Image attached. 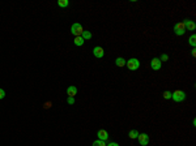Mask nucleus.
<instances>
[{
	"label": "nucleus",
	"mask_w": 196,
	"mask_h": 146,
	"mask_svg": "<svg viewBox=\"0 0 196 146\" xmlns=\"http://www.w3.org/2000/svg\"><path fill=\"white\" fill-rule=\"evenodd\" d=\"M68 4H69L68 0H59V1H58V5H59L60 8H66V7H68Z\"/></svg>",
	"instance_id": "13"
},
{
	"label": "nucleus",
	"mask_w": 196,
	"mask_h": 146,
	"mask_svg": "<svg viewBox=\"0 0 196 146\" xmlns=\"http://www.w3.org/2000/svg\"><path fill=\"white\" fill-rule=\"evenodd\" d=\"M4 97H5V91L3 89H0V99H3Z\"/></svg>",
	"instance_id": "21"
},
{
	"label": "nucleus",
	"mask_w": 196,
	"mask_h": 146,
	"mask_svg": "<svg viewBox=\"0 0 196 146\" xmlns=\"http://www.w3.org/2000/svg\"><path fill=\"white\" fill-rule=\"evenodd\" d=\"M125 65H127V68L130 69V71H137L139 67H140V61L137 60V59L132 58V59H130L128 61H125Z\"/></svg>",
	"instance_id": "1"
},
{
	"label": "nucleus",
	"mask_w": 196,
	"mask_h": 146,
	"mask_svg": "<svg viewBox=\"0 0 196 146\" xmlns=\"http://www.w3.org/2000/svg\"><path fill=\"white\" fill-rule=\"evenodd\" d=\"M183 24H184V27H186V30L188 29V30H195L196 29V24L194 21H191V20H184L183 21Z\"/></svg>",
	"instance_id": "8"
},
{
	"label": "nucleus",
	"mask_w": 196,
	"mask_h": 146,
	"mask_svg": "<svg viewBox=\"0 0 196 146\" xmlns=\"http://www.w3.org/2000/svg\"><path fill=\"white\" fill-rule=\"evenodd\" d=\"M137 140H139V144L141 146H147L149 144V136H148L147 133H139Z\"/></svg>",
	"instance_id": "5"
},
{
	"label": "nucleus",
	"mask_w": 196,
	"mask_h": 146,
	"mask_svg": "<svg viewBox=\"0 0 196 146\" xmlns=\"http://www.w3.org/2000/svg\"><path fill=\"white\" fill-rule=\"evenodd\" d=\"M190 44L195 48V46H196V35L195 34H192L191 36H190Z\"/></svg>",
	"instance_id": "16"
},
{
	"label": "nucleus",
	"mask_w": 196,
	"mask_h": 146,
	"mask_svg": "<svg viewBox=\"0 0 196 146\" xmlns=\"http://www.w3.org/2000/svg\"><path fill=\"white\" fill-rule=\"evenodd\" d=\"M97 136H98V140H101V141H107L109 140V133L106 131H103V129H101V131H98V133H97Z\"/></svg>",
	"instance_id": "9"
},
{
	"label": "nucleus",
	"mask_w": 196,
	"mask_h": 146,
	"mask_svg": "<svg viewBox=\"0 0 196 146\" xmlns=\"http://www.w3.org/2000/svg\"><path fill=\"white\" fill-rule=\"evenodd\" d=\"M164 98H165V99H170V98H171V93H170V91H165L164 93Z\"/></svg>",
	"instance_id": "19"
},
{
	"label": "nucleus",
	"mask_w": 196,
	"mask_h": 146,
	"mask_svg": "<svg viewBox=\"0 0 196 146\" xmlns=\"http://www.w3.org/2000/svg\"><path fill=\"white\" fill-rule=\"evenodd\" d=\"M174 33L176 35H183L186 33V27H184L183 22H178V24L174 25Z\"/></svg>",
	"instance_id": "4"
},
{
	"label": "nucleus",
	"mask_w": 196,
	"mask_h": 146,
	"mask_svg": "<svg viewBox=\"0 0 196 146\" xmlns=\"http://www.w3.org/2000/svg\"><path fill=\"white\" fill-rule=\"evenodd\" d=\"M93 55L96 56V58H98V59L103 58V56H105V50H103L102 47H99V46H96L93 48Z\"/></svg>",
	"instance_id": "7"
},
{
	"label": "nucleus",
	"mask_w": 196,
	"mask_h": 146,
	"mask_svg": "<svg viewBox=\"0 0 196 146\" xmlns=\"http://www.w3.org/2000/svg\"><path fill=\"white\" fill-rule=\"evenodd\" d=\"M150 67H152L153 71H159V69H161V67H162L161 60H159L158 58L152 59V61H150Z\"/></svg>",
	"instance_id": "6"
},
{
	"label": "nucleus",
	"mask_w": 196,
	"mask_h": 146,
	"mask_svg": "<svg viewBox=\"0 0 196 146\" xmlns=\"http://www.w3.org/2000/svg\"><path fill=\"white\" fill-rule=\"evenodd\" d=\"M92 146H106V142L105 141H101V140H96Z\"/></svg>",
	"instance_id": "17"
},
{
	"label": "nucleus",
	"mask_w": 196,
	"mask_h": 146,
	"mask_svg": "<svg viewBox=\"0 0 196 146\" xmlns=\"http://www.w3.org/2000/svg\"><path fill=\"white\" fill-rule=\"evenodd\" d=\"M191 52H192V56H195V55H196V50H195V48H194V50H192V51H191Z\"/></svg>",
	"instance_id": "23"
},
{
	"label": "nucleus",
	"mask_w": 196,
	"mask_h": 146,
	"mask_svg": "<svg viewBox=\"0 0 196 146\" xmlns=\"http://www.w3.org/2000/svg\"><path fill=\"white\" fill-rule=\"evenodd\" d=\"M67 94H68V97H73L77 94V88L76 86H69L68 89H67Z\"/></svg>",
	"instance_id": "10"
},
{
	"label": "nucleus",
	"mask_w": 196,
	"mask_h": 146,
	"mask_svg": "<svg viewBox=\"0 0 196 146\" xmlns=\"http://www.w3.org/2000/svg\"><path fill=\"white\" fill-rule=\"evenodd\" d=\"M159 60H161V63H162V61H167V60H169V56H167L166 54H162L161 58H159Z\"/></svg>",
	"instance_id": "18"
},
{
	"label": "nucleus",
	"mask_w": 196,
	"mask_h": 146,
	"mask_svg": "<svg viewBox=\"0 0 196 146\" xmlns=\"http://www.w3.org/2000/svg\"><path fill=\"white\" fill-rule=\"evenodd\" d=\"M106 146H119V145H118L116 142H110V144H109V145H106Z\"/></svg>",
	"instance_id": "22"
},
{
	"label": "nucleus",
	"mask_w": 196,
	"mask_h": 146,
	"mask_svg": "<svg viewBox=\"0 0 196 146\" xmlns=\"http://www.w3.org/2000/svg\"><path fill=\"white\" fill-rule=\"evenodd\" d=\"M115 64L118 67H124L125 65V60L123 58H118L116 60H115Z\"/></svg>",
	"instance_id": "12"
},
{
	"label": "nucleus",
	"mask_w": 196,
	"mask_h": 146,
	"mask_svg": "<svg viewBox=\"0 0 196 146\" xmlns=\"http://www.w3.org/2000/svg\"><path fill=\"white\" fill-rule=\"evenodd\" d=\"M82 32H84V29H82V26H81V24H78V22H76V24H73L71 26V33L75 36H81Z\"/></svg>",
	"instance_id": "3"
},
{
	"label": "nucleus",
	"mask_w": 196,
	"mask_h": 146,
	"mask_svg": "<svg viewBox=\"0 0 196 146\" xmlns=\"http://www.w3.org/2000/svg\"><path fill=\"white\" fill-rule=\"evenodd\" d=\"M171 98L174 102H183L186 99V94L183 90H175L174 93H171Z\"/></svg>",
	"instance_id": "2"
},
{
	"label": "nucleus",
	"mask_w": 196,
	"mask_h": 146,
	"mask_svg": "<svg viewBox=\"0 0 196 146\" xmlns=\"http://www.w3.org/2000/svg\"><path fill=\"white\" fill-rule=\"evenodd\" d=\"M81 36H82L84 41H85V39H90V38H92V33H90V32H86V30H84L82 34H81Z\"/></svg>",
	"instance_id": "15"
},
{
	"label": "nucleus",
	"mask_w": 196,
	"mask_h": 146,
	"mask_svg": "<svg viewBox=\"0 0 196 146\" xmlns=\"http://www.w3.org/2000/svg\"><path fill=\"white\" fill-rule=\"evenodd\" d=\"M128 136H130V138L135 140V138H137V136H139V132H137L136 129H131L130 133H128Z\"/></svg>",
	"instance_id": "11"
},
{
	"label": "nucleus",
	"mask_w": 196,
	"mask_h": 146,
	"mask_svg": "<svg viewBox=\"0 0 196 146\" xmlns=\"http://www.w3.org/2000/svg\"><path fill=\"white\" fill-rule=\"evenodd\" d=\"M75 44H76V46H82L84 44L82 36H76V38H75Z\"/></svg>",
	"instance_id": "14"
},
{
	"label": "nucleus",
	"mask_w": 196,
	"mask_h": 146,
	"mask_svg": "<svg viewBox=\"0 0 196 146\" xmlns=\"http://www.w3.org/2000/svg\"><path fill=\"white\" fill-rule=\"evenodd\" d=\"M67 102L69 103V105H75V98L73 97H68V100Z\"/></svg>",
	"instance_id": "20"
}]
</instances>
